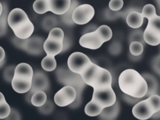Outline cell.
I'll return each instance as SVG.
<instances>
[{"label": "cell", "mask_w": 160, "mask_h": 120, "mask_svg": "<svg viewBox=\"0 0 160 120\" xmlns=\"http://www.w3.org/2000/svg\"><path fill=\"white\" fill-rule=\"evenodd\" d=\"M76 96V91L73 87L65 86L55 94L54 101L58 106L64 107L72 104L75 101Z\"/></svg>", "instance_id": "8992f818"}, {"label": "cell", "mask_w": 160, "mask_h": 120, "mask_svg": "<svg viewBox=\"0 0 160 120\" xmlns=\"http://www.w3.org/2000/svg\"><path fill=\"white\" fill-rule=\"evenodd\" d=\"M96 31L104 42L109 41L112 36L111 29L108 26L105 24L99 26Z\"/></svg>", "instance_id": "83f0119b"}, {"label": "cell", "mask_w": 160, "mask_h": 120, "mask_svg": "<svg viewBox=\"0 0 160 120\" xmlns=\"http://www.w3.org/2000/svg\"><path fill=\"white\" fill-rule=\"evenodd\" d=\"M34 11L39 14H42L49 11L48 0H36L32 5Z\"/></svg>", "instance_id": "f1b7e54d"}, {"label": "cell", "mask_w": 160, "mask_h": 120, "mask_svg": "<svg viewBox=\"0 0 160 120\" xmlns=\"http://www.w3.org/2000/svg\"><path fill=\"white\" fill-rule=\"evenodd\" d=\"M2 12L0 16V37L4 36L7 31L8 18V7L6 4L2 3Z\"/></svg>", "instance_id": "d4e9b609"}, {"label": "cell", "mask_w": 160, "mask_h": 120, "mask_svg": "<svg viewBox=\"0 0 160 120\" xmlns=\"http://www.w3.org/2000/svg\"><path fill=\"white\" fill-rule=\"evenodd\" d=\"M49 88V81L48 76L45 73L41 71H36L34 72L32 79L31 87L30 90L28 92L26 96H30L31 98L32 95L39 91H47Z\"/></svg>", "instance_id": "52a82bcc"}, {"label": "cell", "mask_w": 160, "mask_h": 120, "mask_svg": "<svg viewBox=\"0 0 160 120\" xmlns=\"http://www.w3.org/2000/svg\"><path fill=\"white\" fill-rule=\"evenodd\" d=\"M48 38L63 41L64 38V33L62 29L56 27L52 28L49 31Z\"/></svg>", "instance_id": "836d02e7"}, {"label": "cell", "mask_w": 160, "mask_h": 120, "mask_svg": "<svg viewBox=\"0 0 160 120\" xmlns=\"http://www.w3.org/2000/svg\"><path fill=\"white\" fill-rule=\"evenodd\" d=\"M132 112L135 118L145 120L151 118L156 111L148 99L146 98L135 104L132 108Z\"/></svg>", "instance_id": "ba28073f"}, {"label": "cell", "mask_w": 160, "mask_h": 120, "mask_svg": "<svg viewBox=\"0 0 160 120\" xmlns=\"http://www.w3.org/2000/svg\"><path fill=\"white\" fill-rule=\"evenodd\" d=\"M94 9L88 4L78 6L74 9L72 19L75 24L83 25L89 22L94 17Z\"/></svg>", "instance_id": "5b68a950"}, {"label": "cell", "mask_w": 160, "mask_h": 120, "mask_svg": "<svg viewBox=\"0 0 160 120\" xmlns=\"http://www.w3.org/2000/svg\"><path fill=\"white\" fill-rule=\"evenodd\" d=\"M57 77L58 81L65 86H71L73 87L77 92L75 101L71 104V108H75L80 104L81 101V93L83 89L87 85L83 81L81 74L71 71L69 68H60L58 69Z\"/></svg>", "instance_id": "7a4b0ae2"}, {"label": "cell", "mask_w": 160, "mask_h": 120, "mask_svg": "<svg viewBox=\"0 0 160 120\" xmlns=\"http://www.w3.org/2000/svg\"><path fill=\"white\" fill-rule=\"evenodd\" d=\"M147 98L154 108L156 112L159 111L160 110V96L155 94L149 96Z\"/></svg>", "instance_id": "d590c367"}, {"label": "cell", "mask_w": 160, "mask_h": 120, "mask_svg": "<svg viewBox=\"0 0 160 120\" xmlns=\"http://www.w3.org/2000/svg\"><path fill=\"white\" fill-rule=\"evenodd\" d=\"M63 41L48 38L44 42V50L47 55L56 56L62 51Z\"/></svg>", "instance_id": "4fadbf2b"}, {"label": "cell", "mask_w": 160, "mask_h": 120, "mask_svg": "<svg viewBox=\"0 0 160 120\" xmlns=\"http://www.w3.org/2000/svg\"><path fill=\"white\" fill-rule=\"evenodd\" d=\"M123 98L124 99V101H126L128 103H130V104H136L137 102H138L139 101L142 100V99L143 98H134V97H132L131 96H129L126 94H123L122 96Z\"/></svg>", "instance_id": "b9f144b4"}, {"label": "cell", "mask_w": 160, "mask_h": 120, "mask_svg": "<svg viewBox=\"0 0 160 120\" xmlns=\"http://www.w3.org/2000/svg\"><path fill=\"white\" fill-rule=\"evenodd\" d=\"M144 78L147 82L148 91L145 96L149 97L151 95L155 94L158 91V82L156 78L150 74H144L142 75Z\"/></svg>", "instance_id": "7402d4cb"}, {"label": "cell", "mask_w": 160, "mask_h": 120, "mask_svg": "<svg viewBox=\"0 0 160 120\" xmlns=\"http://www.w3.org/2000/svg\"><path fill=\"white\" fill-rule=\"evenodd\" d=\"M34 27L32 22L29 20L26 24L13 30L14 35L20 39H27L31 37L34 32Z\"/></svg>", "instance_id": "d6986e66"}, {"label": "cell", "mask_w": 160, "mask_h": 120, "mask_svg": "<svg viewBox=\"0 0 160 120\" xmlns=\"http://www.w3.org/2000/svg\"><path fill=\"white\" fill-rule=\"evenodd\" d=\"M99 66L93 63L92 62L83 71L81 74V76L84 81V82L91 86L94 78L99 68Z\"/></svg>", "instance_id": "ffe728a7"}, {"label": "cell", "mask_w": 160, "mask_h": 120, "mask_svg": "<svg viewBox=\"0 0 160 120\" xmlns=\"http://www.w3.org/2000/svg\"><path fill=\"white\" fill-rule=\"evenodd\" d=\"M15 68L16 66L12 65V66H9L7 67L4 69L3 72V78L6 81L11 82V81L14 76Z\"/></svg>", "instance_id": "74e56055"}, {"label": "cell", "mask_w": 160, "mask_h": 120, "mask_svg": "<svg viewBox=\"0 0 160 120\" xmlns=\"http://www.w3.org/2000/svg\"><path fill=\"white\" fill-rule=\"evenodd\" d=\"M57 66L56 61L54 56L47 55L41 61V67L46 71H54Z\"/></svg>", "instance_id": "4316f807"}, {"label": "cell", "mask_w": 160, "mask_h": 120, "mask_svg": "<svg viewBox=\"0 0 160 120\" xmlns=\"http://www.w3.org/2000/svg\"><path fill=\"white\" fill-rule=\"evenodd\" d=\"M146 43L151 46H158L160 44V34L146 27L143 34Z\"/></svg>", "instance_id": "44dd1931"}, {"label": "cell", "mask_w": 160, "mask_h": 120, "mask_svg": "<svg viewBox=\"0 0 160 120\" xmlns=\"http://www.w3.org/2000/svg\"><path fill=\"white\" fill-rule=\"evenodd\" d=\"M11 108L6 101L0 104V119H6L10 114Z\"/></svg>", "instance_id": "8d00e7d4"}, {"label": "cell", "mask_w": 160, "mask_h": 120, "mask_svg": "<svg viewBox=\"0 0 160 120\" xmlns=\"http://www.w3.org/2000/svg\"><path fill=\"white\" fill-rule=\"evenodd\" d=\"M109 51L112 54H118L121 51V44L117 42H113L109 48Z\"/></svg>", "instance_id": "7bdbcfd3"}, {"label": "cell", "mask_w": 160, "mask_h": 120, "mask_svg": "<svg viewBox=\"0 0 160 120\" xmlns=\"http://www.w3.org/2000/svg\"><path fill=\"white\" fill-rule=\"evenodd\" d=\"M104 108L95 100L91 99L85 106L84 112L89 116H97L101 112Z\"/></svg>", "instance_id": "cb8c5ba5"}, {"label": "cell", "mask_w": 160, "mask_h": 120, "mask_svg": "<svg viewBox=\"0 0 160 120\" xmlns=\"http://www.w3.org/2000/svg\"><path fill=\"white\" fill-rule=\"evenodd\" d=\"M29 21L27 14L20 8H15L11 10L8 18V23L13 30L26 24Z\"/></svg>", "instance_id": "8fae6325"}, {"label": "cell", "mask_w": 160, "mask_h": 120, "mask_svg": "<svg viewBox=\"0 0 160 120\" xmlns=\"http://www.w3.org/2000/svg\"><path fill=\"white\" fill-rule=\"evenodd\" d=\"M58 24V21L57 18L54 16L49 14L43 19L42 21V27L45 31H50L52 28H56Z\"/></svg>", "instance_id": "f546056e"}, {"label": "cell", "mask_w": 160, "mask_h": 120, "mask_svg": "<svg viewBox=\"0 0 160 120\" xmlns=\"http://www.w3.org/2000/svg\"><path fill=\"white\" fill-rule=\"evenodd\" d=\"M49 11L56 15L64 14L69 8L71 0H48Z\"/></svg>", "instance_id": "5bb4252c"}, {"label": "cell", "mask_w": 160, "mask_h": 120, "mask_svg": "<svg viewBox=\"0 0 160 120\" xmlns=\"http://www.w3.org/2000/svg\"><path fill=\"white\" fill-rule=\"evenodd\" d=\"M44 39L40 36H34L24 39L22 49L32 55H41L44 50Z\"/></svg>", "instance_id": "9c48e42d"}, {"label": "cell", "mask_w": 160, "mask_h": 120, "mask_svg": "<svg viewBox=\"0 0 160 120\" xmlns=\"http://www.w3.org/2000/svg\"><path fill=\"white\" fill-rule=\"evenodd\" d=\"M78 6H79V2L78 0H71V5L69 9L64 14L59 15L60 18L64 24L69 26L74 24V22L72 19V16L74 9Z\"/></svg>", "instance_id": "603a6c76"}, {"label": "cell", "mask_w": 160, "mask_h": 120, "mask_svg": "<svg viewBox=\"0 0 160 120\" xmlns=\"http://www.w3.org/2000/svg\"><path fill=\"white\" fill-rule=\"evenodd\" d=\"M146 27L160 34V16L156 14L154 16L148 19V23Z\"/></svg>", "instance_id": "1f68e13d"}, {"label": "cell", "mask_w": 160, "mask_h": 120, "mask_svg": "<svg viewBox=\"0 0 160 120\" xmlns=\"http://www.w3.org/2000/svg\"><path fill=\"white\" fill-rule=\"evenodd\" d=\"M123 4V0H110L109 2V8L113 11H118L122 8Z\"/></svg>", "instance_id": "ab89813d"}, {"label": "cell", "mask_w": 160, "mask_h": 120, "mask_svg": "<svg viewBox=\"0 0 160 120\" xmlns=\"http://www.w3.org/2000/svg\"><path fill=\"white\" fill-rule=\"evenodd\" d=\"M152 68L156 73L160 75V54L156 56L152 60Z\"/></svg>", "instance_id": "60d3db41"}, {"label": "cell", "mask_w": 160, "mask_h": 120, "mask_svg": "<svg viewBox=\"0 0 160 120\" xmlns=\"http://www.w3.org/2000/svg\"><path fill=\"white\" fill-rule=\"evenodd\" d=\"M5 58V52L4 49L0 46V62L2 61Z\"/></svg>", "instance_id": "7dc6e473"}, {"label": "cell", "mask_w": 160, "mask_h": 120, "mask_svg": "<svg viewBox=\"0 0 160 120\" xmlns=\"http://www.w3.org/2000/svg\"><path fill=\"white\" fill-rule=\"evenodd\" d=\"M118 83L121 91L132 97L144 98L148 91L146 81L133 69L124 70L119 76Z\"/></svg>", "instance_id": "6da1fadb"}, {"label": "cell", "mask_w": 160, "mask_h": 120, "mask_svg": "<svg viewBox=\"0 0 160 120\" xmlns=\"http://www.w3.org/2000/svg\"><path fill=\"white\" fill-rule=\"evenodd\" d=\"M143 34H144V31H142V30L137 29V30L133 31L132 32H131L129 36V39L130 42L132 41H138L141 42L144 46L146 44V42L144 41V39Z\"/></svg>", "instance_id": "e575fe53"}, {"label": "cell", "mask_w": 160, "mask_h": 120, "mask_svg": "<svg viewBox=\"0 0 160 120\" xmlns=\"http://www.w3.org/2000/svg\"><path fill=\"white\" fill-rule=\"evenodd\" d=\"M111 84L112 76L110 72L105 68L99 67L91 86L93 89H102L111 86Z\"/></svg>", "instance_id": "30bf717a"}, {"label": "cell", "mask_w": 160, "mask_h": 120, "mask_svg": "<svg viewBox=\"0 0 160 120\" xmlns=\"http://www.w3.org/2000/svg\"><path fill=\"white\" fill-rule=\"evenodd\" d=\"M4 62H5V60H4V59H3L2 61H1V62H0V68H1V66L3 65V64H4Z\"/></svg>", "instance_id": "816d5d0a"}, {"label": "cell", "mask_w": 160, "mask_h": 120, "mask_svg": "<svg viewBox=\"0 0 160 120\" xmlns=\"http://www.w3.org/2000/svg\"><path fill=\"white\" fill-rule=\"evenodd\" d=\"M32 79L18 78L14 76L11 81L12 89L18 93L28 92L31 87Z\"/></svg>", "instance_id": "9a60e30c"}, {"label": "cell", "mask_w": 160, "mask_h": 120, "mask_svg": "<svg viewBox=\"0 0 160 120\" xmlns=\"http://www.w3.org/2000/svg\"><path fill=\"white\" fill-rule=\"evenodd\" d=\"M6 101V99H5V98H4V96L3 95V94L2 92H0V104Z\"/></svg>", "instance_id": "681fc988"}, {"label": "cell", "mask_w": 160, "mask_h": 120, "mask_svg": "<svg viewBox=\"0 0 160 120\" xmlns=\"http://www.w3.org/2000/svg\"><path fill=\"white\" fill-rule=\"evenodd\" d=\"M92 99L99 102L104 108L114 104L116 101V96L112 87L109 86L102 89H94Z\"/></svg>", "instance_id": "277c9868"}, {"label": "cell", "mask_w": 160, "mask_h": 120, "mask_svg": "<svg viewBox=\"0 0 160 120\" xmlns=\"http://www.w3.org/2000/svg\"><path fill=\"white\" fill-rule=\"evenodd\" d=\"M151 118H160V110L159 111L156 112V113H154L152 116Z\"/></svg>", "instance_id": "c3c4849f"}, {"label": "cell", "mask_w": 160, "mask_h": 120, "mask_svg": "<svg viewBox=\"0 0 160 120\" xmlns=\"http://www.w3.org/2000/svg\"><path fill=\"white\" fill-rule=\"evenodd\" d=\"M120 109L119 101L116 100L115 103L112 106L104 108L99 114V118L102 119H114L117 118Z\"/></svg>", "instance_id": "e0dca14e"}, {"label": "cell", "mask_w": 160, "mask_h": 120, "mask_svg": "<svg viewBox=\"0 0 160 120\" xmlns=\"http://www.w3.org/2000/svg\"><path fill=\"white\" fill-rule=\"evenodd\" d=\"M2 3L0 2V16L2 14Z\"/></svg>", "instance_id": "f907efd6"}, {"label": "cell", "mask_w": 160, "mask_h": 120, "mask_svg": "<svg viewBox=\"0 0 160 120\" xmlns=\"http://www.w3.org/2000/svg\"><path fill=\"white\" fill-rule=\"evenodd\" d=\"M91 62L92 61L85 54L75 52L69 56L67 64L71 71L81 74Z\"/></svg>", "instance_id": "3957f363"}, {"label": "cell", "mask_w": 160, "mask_h": 120, "mask_svg": "<svg viewBox=\"0 0 160 120\" xmlns=\"http://www.w3.org/2000/svg\"><path fill=\"white\" fill-rule=\"evenodd\" d=\"M97 28H98V27L96 26V25H94V24H90V25L88 26L87 27H86V28H84V31H83V34L94 31H96V30L97 29Z\"/></svg>", "instance_id": "bcb514c9"}, {"label": "cell", "mask_w": 160, "mask_h": 120, "mask_svg": "<svg viewBox=\"0 0 160 120\" xmlns=\"http://www.w3.org/2000/svg\"><path fill=\"white\" fill-rule=\"evenodd\" d=\"M20 115L19 114L18 112L16 110L12 109H11L9 115L6 119H20V117H18Z\"/></svg>", "instance_id": "f6af8a7d"}, {"label": "cell", "mask_w": 160, "mask_h": 120, "mask_svg": "<svg viewBox=\"0 0 160 120\" xmlns=\"http://www.w3.org/2000/svg\"><path fill=\"white\" fill-rule=\"evenodd\" d=\"M34 71L32 67L27 63H20L15 68L14 76L24 79H32Z\"/></svg>", "instance_id": "2e32d148"}, {"label": "cell", "mask_w": 160, "mask_h": 120, "mask_svg": "<svg viewBox=\"0 0 160 120\" xmlns=\"http://www.w3.org/2000/svg\"><path fill=\"white\" fill-rule=\"evenodd\" d=\"M12 41L15 46H16L19 49H22V44H23V41H24L23 39H20L15 36V37L12 38Z\"/></svg>", "instance_id": "ee69618b"}, {"label": "cell", "mask_w": 160, "mask_h": 120, "mask_svg": "<svg viewBox=\"0 0 160 120\" xmlns=\"http://www.w3.org/2000/svg\"><path fill=\"white\" fill-rule=\"evenodd\" d=\"M47 101V95L44 91H39L34 92L31 98V103L36 106L39 107L43 105Z\"/></svg>", "instance_id": "484cf974"}, {"label": "cell", "mask_w": 160, "mask_h": 120, "mask_svg": "<svg viewBox=\"0 0 160 120\" xmlns=\"http://www.w3.org/2000/svg\"><path fill=\"white\" fill-rule=\"evenodd\" d=\"M53 103L50 100H47L43 105L39 107V111L44 114H48L53 111Z\"/></svg>", "instance_id": "f35d334b"}, {"label": "cell", "mask_w": 160, "mask_h": 120, "mask_svg": "<svg viewBox=\"0 0 160 120\" xmlns=\"http://www.w3.org/2000/svg\"><path fill=\"white\" fill-rule=\"evenodd\" d=\"M144 50V45L138 41H132L129 45V51L134 56H140Z\"/></svg>", "instance_id": "4dcf8cb0"}, {"label": "cell", "mask_w": 160, "mask_h": 120, "mask_svg": "<svg viewBox=\"0 0 160 120\" xmlns=\"http://www.w3.org/2000/svg\"><path fill=\"white\" fill-rule=\"evenodd\" d=\"M141 13L144 18L149 19L156 14V8L154 5L151 4H147L144 6Z\"/></svg>", "instance_id": "d6a6232c"}, {"label": "cell", "mask_w": 160, "mask_h": 120, "mask_svg": "<svg viewBox=\"0 0 160 120\" xmlns=\"http://www.w3.org/2000/svg\"><path fill=\"white\" fill-rule=\"evenodd\" d=\"M144 17L141 12L132 11L130 12L126 17V21L127 24L131 28L138 29L143 24Z\"/></svg>", "instance_id": "ac0fdd59"}, {"label": "cell", "mask_w": 160, "mask_h": 120, "mask_svg": "<svg viewBox=\"0 0 160 120\" xmlns=\"http://www.w3.org/2000/svg\"><path fill=\"white\" fill-rule=\"evenodd\" d=\"M103 43V41L96 31L83 34L79 39L80 45L83 48L90 49H97Z\"/></svg>", "instance_id": "7c38bea8"}]
</instances>
